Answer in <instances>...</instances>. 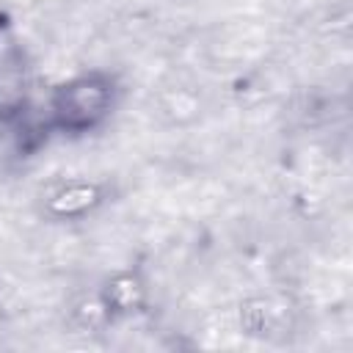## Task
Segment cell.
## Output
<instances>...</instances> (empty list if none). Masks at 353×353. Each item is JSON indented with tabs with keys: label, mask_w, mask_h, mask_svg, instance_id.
<instances>
[{
	"label": "cell",
	"mask_w": 353,
	"mask_h": 353,
	"mask_svg": "<svg viewBox=\"0 0 353 353\" xmlns=\"http://www.w3.org/2000/svg\"><path fill=\"white\" fill-rule=\"evenodd\" d=\"M113 80L102 72L77 74L61 83L50 99V124L61 132H88L102 124L113 108Z\"/></svg>",
	"instance_id": "obj_1"
},
{
	"label": "cell",
	"mask_w": 353,
	"mask_h": 353,
	"mask_svg": "<svg viewBox=\"0 0 353 353\" xmlns=\"http://www.w3.org/2000/svg\"><path fill=\"white\" fill-rule=\"evenodd\" d=\"M28 102V58L11 22L0 17V121H11Z\"/></svg>",
	"instance_id": "obj_2"
}]
</instances>
